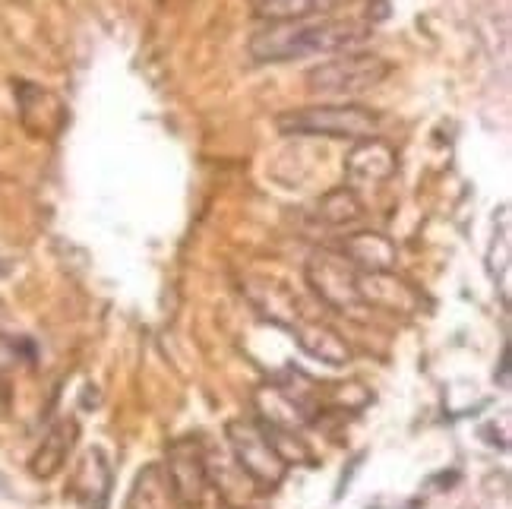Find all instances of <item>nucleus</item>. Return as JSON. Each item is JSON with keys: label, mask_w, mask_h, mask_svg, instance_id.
Instances as JSON below:
<instances>
[{"label": "nucleus", "mask_w": 512, "mask_h": 509, "mask_svg": "<svg viewBox=\"0 0 512 509\" xmlns=\"http://www.w3.org/2000/svg\"><path fill=\"white\" fill-rule=\"evenodd\" d=\"M345 260L364 266L367 272H386L396 263V244L380 231H354L345 238Z\"/></svg>", "instance_id": "obj_10"}, {"label": "nucleus", "mask_w": 512, "mask_h": 509, "mask_svg": "<svg viewBox=\"0 0 512 509\" xmlns=\"http://www.w3.org/2000/svg\"><path fill=\"white\" fill-rule=\"evenodd\" d=\"M174 506H177V500H174V491L168 484V475L159 465L143 468L140 478H136V484H133V491H130L127 509H174Z\"/></svg>", "instance_id": "obj_12"}, {"label": "nucleus", "mask_w": 512, "mask_h": 509, "mask_svg": "<svg viewBox=\"0 0 512 509\" xmlns=\"http://www.w3.org/2000/svg\"><path fill=\"white\" fill-rule=\"evenodd\" d=\"M332 7V0H260V10L269 19H307L310 13Z\"/></svg>", "instance_id": "obj_15"}, {"label": "nucleus", "mask_w": 512, "mask_h": 509, "mask_svg": "<svg viewBox=\"0 0 512 509\" xmlns=\"http://www.w3.org/2000/svg\"><path fill=\"white\" fill-rule=\"evenodd\" d=\"M370 35L367 26L329 23V19H269L250 38V54L260 64L301 61L310 54H336L358 48Z\"/></svg>", "instance_id": "obj_1"}, {"label": "nucleus", "mask_w": 512, "mask_h": 509, "mask_svg": "<svg viewBox=\"0 0 512 509\" xmlns=\"http://www.w3.org/2000/svg\"><path fill=\"white\" fill-rule=\"evenodd\" d=\"M165 475L174 491L177 506H203L209 487V468L203 443L196 437H177L168 443L165 453Z\"/></svg>", "instance_id": "obj_5"}, {"label": "nucleus", "mask_w": 512, "mask_h": 509, "mask_svg": "<svg viewBox=\"0 0 512 509\" xmlns=\"http://www.w3.org/2000/svg\"><path fill=\"white\" fill-rule=\"evenodd\" d=\"M389 73L392 64L386 57L367 51H348L307 70V92L320 95V99H354V95L377 89Z\"/></svg>", "instance_id": "obj_2"}, {"label": "nucleus", "mask_w": 512, "mask_h": 509, "mask_svg": "<svg viewBox=\"0 0 512 509\" xmlns=\"http://www.w3.org/2000/svg\"><path fill=\"white\" fill-rule=\"evenodd\" d=\"M256 402H260L266 415V427L285 430V434H298V427L304 424V411L298 408V402L288 399L282 389H275V386L256 389Z\"/></svg>", "instance_id": "obj_13"}, {"label": "nucleus", "mask_w": 512, "mask_h": 509, "mask_svg": "<svg viewBox=\"0 0 512 509\" xmlns=\"http://www.w3.org/2000/svg\"><path fill=\"white\" fill-rule=\"evenodd\" d=\"M307 282L317 291L320 301L336 307V310H354L361 307V291H358V276L345 257L329 250H317L307 260Z\"/></svg>", "instance_id": "obj_6"}, {"label": "nucleus", "mask_w": 512, "mask_h": 509, "mask_svg": "<svg viewBox=\"0 0 512 509\" xmlns=\"http://www.w3.org/2000/svg\"><path fill=\"white\" fill-rule=\"evenodd\" d=\"M345 174L354 184H383L396 174V152L383 140H361L345 159Z\"/></svg>", "instance_id": "obj_8"}, {"label": "nucleus", "mask_w": 512, "mask_h": 509, "mask_svg": "<svg viewBox=\"0 0 512 509\" xmlns=\"http://www.w3.org/2000/svg\"><path fill=\"white\" fill-rule=\"evenodd\" d=\"M23 355H32V345L23 339H10V336H0V370H10L23 361Z\"/></svg>", "instance_id": "obj_16"}, {"label": "nucleus", "mask_w": 512, "mask_h": 509, "mask_svg": "<svg viewBox=\"0 0 512 509\" xmlns=\"http://www.w3.org/2000/svg\"><path fill=\"white\" fill-rule=\"evenodd\" d=\"M294 336H298L301 348L307 355L320 358L332 367H342L351 361V348L345 345V339H339L336 332L329 326H320V323H291Z\"/></svg>", "instance_id": "obj_11"}, {"label": "nucleus", "mask_w": 512, "mask_h": 509, "mask_svg": "<svg viewBox=\"0 0 512 509\" xmlns=\"http://www.w3.org/2000/svg\"><path fill=\"white\" fill-rule=\"evenodd\" d=\"M16 102L23 127L35 136H54L64 127V105L54 92L35 83H16Z\"/></svg>", "instance_id": "obj_7"}, {"label": "nucleus", "mask_w": 512, "mask_h": 509, "mask_svg": "<svg viewBox=\"0 0 512 509\" xmlns=\"http://www.w3.org/2000/svg\"><path fill=\"white\" fill-rule=\"evenodd\" d=\"M275 127L288 136H332V140H370L380 130V117L364 105H310L275 117Z\"/></svg>", "instance_id": "obj_3"}, {"label": "nucleus", "mask_w": 512, "mask_h": 509, "mask_svg": "<svg viewBox=\"0 0 512 509\" xmlns=\"http://www.w3.org/2000/svg\"><path fill=\"white\" fill-rule=\"evenodd\" d=\"M228 443L234 449V459H238L241 472L263 491H272L288 472V462L279 456V449L272 446L266 437V430L260 424L250 421H231L228 424Z\"/></svg>", "instance_id": "obj_4"}, {"label": "nucleus", "mask_w": 512, "mask_h": 509, "mask_svg": "<svg viewBox=\"0 0 512 509\" xmlns=\"http://www.w3.org/2000/svg\"><path fill=\"white\" fill-rule=\"evenodd\" d=\"M76 443V421H61V424H54L51 427V434L42 440V446L35 449V456L29 462V472L35 478H54L57 472L64 468L67 456H70V449Z\"/></svg>", "instance_id": "obj_9"}, {"label": "nucleus", "mask_w": 512, "mask_h": 509, "mask_svg": "<svg viewBox=\"0 0 512 509\" xmlns=\"http://www.w3.org/2000/svg\"><path fill=\"white\" fill-rule=\"evenodd\" d=\"M317 219H323L326 225H351L361 219V200L354 197V190L348 187H336L329 190L326 197L317 203Z\"/></svg>", "instance_id": "obj_14"}]
</instances>
